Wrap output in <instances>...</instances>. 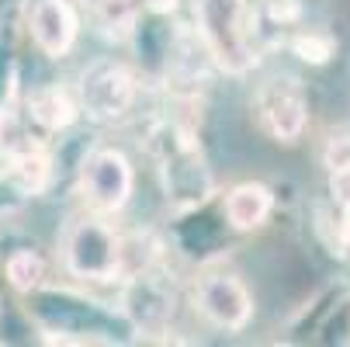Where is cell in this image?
<instances>
[{"label":"cell","mask_w":350,"mask_h":347,"mask_svg":"<svg viewBox=\"0 0 350 347\" xmlns=\"http://www.w3.org/2000/svg\"><path fill=\"white\" fill-rule=\"evenodd\" d=\"M63 268L80 281H115L125 271V240L101 212L83 216L63 233Z\"/></svg>","instance_id":"1"},{"label":"cell","mask_w":350,"mask_h":347,"mask_svg":"<svg viewBox=\"0 0 350 347\" xmlns=\"http://www.w3.org/2000/svg\"><path fill=\"white\" fill-rule=\"evenodd\" d=\"M77 97H80V112L90 122L97 125L122 122L135 105V77L122 60L101 56L80 70Z\"/></svg>","instance_id":"2"},{"label":"cell","mask_w":350,"mask_h":347,"mask_svg":"<svg viewBox=\"0 0 350 347\" xmlns=\"http://www.w3.org/2000/svg\"><path fill=\"white\" fill-rule=\"evenodd\" d=\"M198 28L215 63L229 73H243L250 56V28H246V0H194Z\"/></svg>","instance_id":"3"},{"label":"cell","mask_w":350,"mask_h":347,"mask_svg":"<svg viewBox=\"0 0 350 347\" xmlns=\"http://www.w3.org/2000/svg\"><path fill=\"white\" fill-rule=\"evenodd\" d=\"M132 191H135V170L122 150H115V146H97V150H90L83 157L80 194L94 212H101V216L122 212L129 205Z\"/></svg>","instance_id":"4"},{"label":"cell","mask_w":350,"mask_h":347,"mask_svg":"<svg viewBox=\"0 0 350 347\" xmlns=\"http://www.w3.org/2000/svg\"><path fill=\"white\" fill-rule=\"evenodd\" d=\"M257 122L260 129L284 146H295L302 139L306 125H309V97L306 87L298 83L295 77H271L260 90H257Z\"/></svg>","instance_id":"5"},{"label":"cell","mask_w":350,"mask_h":347,"mask_svg":"<svg viewBox=\"0 0 350 347\" xmlns=\"http://www.w3.org/2000/svg\"><path fill=\"white\" fill-rule=\"evenodd\" d=\"M194 306L219 330H243L254 316V295L236 274H205L194 288Z\"/></svg>","instance_id":"6"},{"label":"cell","mask_w":350,"mask_h":347,"mask_svg":"<svg viewBox=\"0 0 350 347\" xmlns=\"http://www.w3.org/2000/svg\"><path fill=\"white\" fill-rule=\"evenodd\" d=\"M28 38L45 60H66L77 49V38H80L77 8L70 0H31Z\"/></svg>","instance_id":"7"},{"label":"cell","mask_w":350,"mask_h":347,"mask_svg":"<svg viewBox=\"0 0 350 347\" xmlns=\"http://www.w3.org/2000/svg\"><path fill=\"white\" fill-rule=\"evenodd\" d=\"M25 108H28V118H31L42 132H66V129L83 115L77 90H66L63 83L31 87Z\"/></svg>","instance_id":"8"},{"label":"cell","mask_w":350,"mask_h":347,"mask_svg":"<svg viewBox=\"0 0 350 347\" xmlns=\"http://www.w3.org/2000/svg\"><path fill=\"white\" fill-rule=\"evenodd\" d=\"M271 212H274V194L260 181H243V184L229 188V194H226V222L239 233L260 229L271 219Z\"/></svg>","instance_id":"9"},{"label":"cell","mask_w":350,"mask_h":347,"mask_svg":"<svg viewBox=\"0 0 350 347\" xmlns=\"http://www.w3.org/2000/svg\"><path fill=\"white\" fill-rule=\"evenodd\" d=\"M8 177L25 194H38L49 184V177H53V164H49V157L38 150V146H21L18 153L8 157Z\"/></svg>","instance_id":"10"},{"label":"cell","mask_w":350,"mask_h":347,"mask_svg":"<svg viewBox=\"0 0 350 347\" xmlns=\"http://www.w3.org/2000/svg\"><path fill=\"white\" fill-rule=\"evenodd\" d=\"M4 278L18 295H31L45 285V257L31 246H18L4 257Z\"/></svg>","instance_id":"11"},{"label":"cell","mask_w":350,"mask_h":347,"mask_svg":"<svg viewBox=\"0 0 350 347\" xmlns=\"http://www.w3.org/2000/svg\"><path fill=\"white\" fill-rule=\"evenodd\" d=\"M291 49L298 53V60H306V63H312V66H323V63L333 56V38L323 35V31L295 35V38H291Z\"/></svg>","instance_id":"12"},{"label":"cell","mask_w":350,"mask_h":347,"mask_svg":"<svg viewBox=\"0 0 350 347\" xmlns=\"http://www.w3.org/2000/svg\"><path fill=\"white\" fill-rule=\"evenodd\" d=\"M326 167L336 177H350V136H333L326 146Z\"/></svg>","instance_id":"13"},{"label":"cell","mask_w":350,"mask_h":347,"mask_svg":"<svg viewBox=\"0 0 350 347\" xmlns=\"http://www.w3.org/2000/svg\"><path fill=\"white\" fill-rule=\"evenodd\" d=\"M142 4L153 11V14H170V11H177L180 0H142Z\"/></svg>","instance_id":"14"}]
</instances>
